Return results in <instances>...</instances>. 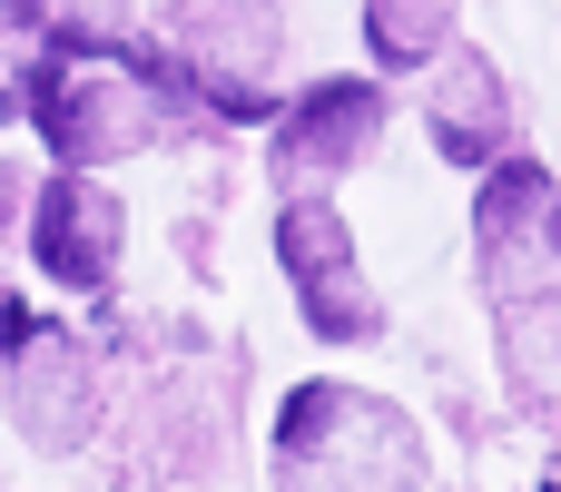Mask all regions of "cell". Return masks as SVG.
Returning <instances> with one entry per match:
<instances>
[{
    "mask_svg": "<svg viewBox=\"0 0 561 492\" xmlns=\"http://www.w3.org/2000/svg\"><path fill=\"white\" fill-rule=\"evenodd\" d=\"M424 434L365 385H296L276 414V492H424Z\"/></svg>",
    "mask_w": 561,
    "mask_h": 492,
    "instance_id": "cell-1",
    "label": "cell"
},
{
    "mask_svg": "<svg viewBox=\"0 0 561 492\" xmlns=\"http://www.w3.org/2000/svg\"><path fill=\"white\" fill-rule=\"evenodd\" d=\"M168 79L187 118H266L276 108V69H286V20L276 10H168Z\"/></svg>",
    "mask_w": 561,
    "mask_h": 492,
    "instance_id": "cell-2",
    "label": "cell"
},
{
    "mask_svg": "<svg viewBox=\"0 0 561 492\" xmlns=\"http://www.w3.org/2000/svg\"><path fill=\"white\" fill-rule=\"evenodd\" d=\"M276 266L296 276L306 335H325V345H375V335H385V296L365 286L335 197H286V207H276Z\"/></svg>",
    "mask_w": 561,
    "mask_h": 492,
    "instance_id": "cell-3",
    "label": "cell"
},
{
    "mask_svg": "<svg viewBox=\"0 0 561 492\" xmlns=\"http://www.w3.org/2000/svg\"><path fill=\"white\" fill-rule=\"evenodd\" d=\"M0 365H10V424H20V444L79 454V444L99 434V414H108V365H99L69 325H30Z\"/></svg>",
    "mask_w": 561,
    "mask_h": 492,
    "instance_id": "cell-4",
    "label": "cell"
},
{
    "mask_svg": "<svg viewBox=\"0 0 561 492\" xmlns=\"http://www.w3.org/2000/svg\"><path fill=\"white\" fill-rule=\"evenodd\" d=\"M375 138H385V89H375V79H316V89L276 118L266 178H276L286 197H325Z\"/></svg>",
    "mask_w": 561,
    "mask_h": 492,
    "instance_id": "cell-5",
    "label": "cell"
},
{
    "mask_svg": "<svg viewBox=\"0 0 561 492\" xmlns=\"http://www.w3.org/2000/svg\"><path fill=\"white\" fill-rule=\"evenodd\" d=\"M20 237H30V266H39L49 286L108 296V286H118V247H128V207H118L99 178H39Z\"/></svg>",
    "mask_w": 561,
    "mask_h": 492,
    "instance_id": "cell-6",
    "label": "cell"
},
{
    "mask_svg": "<svg viewBox=\"0 0 561 492\" xmlns=\"http://www.w3.org/2000/svg\"><path fill=\"white\" fill-rule=\"evenodd\" d=\"M561 207V178L542 158H503L483 168V197H473V256H483V286L513 306V296H542L552 286V256H542V227Z\"/></svg>",
    "mask_w": 561,
    "mask_h": 492,
    "instance_id": "cell-7",
    "label": "cell"
},
{
    "mask_svg": "<svg viewBox=\"0 0 561 492\" xmlns=\"http://www.w3.org/2000/svg\"><path fill=\"white\" fill-rule=\"evenodd\" d=\"M237 434V385L227 365H168L138 404V454H158V473H217Z\"/></svg>",
    "mask_w": 561,
    "mask_h": 492,
    "instance_id": "cell-8",
    "label": "cell"
},
{
    "mask_svg": "<svg viewBox=\"0 0 561 492\" xmlns=\"http://www.w3.org/2000/svg\"><path fill=\"white\" fill-rule=\"evenodd\" d=\"M424 128H434V148H444L454 168H503V158H513V89H503V69L454 39V49L434 59Z\"/></svg>",
    "mask_w": 561,
    "mask_h": 492,
    "instance_id": "cell-9",
    "label": "cell"
},
{
    "mask_svg": "<svg viewBox=\"0 0 561 492\" xmlns=\"http://www.w3.org/2000/svg\"><path fill=\"white\" fill-rule=\"evenodd\" d=\"M493 345H503V385H513V404H523L542 434H561V286L493 306Z\"/></svg>",
    "mask_w": 561,
    "mask_h": 492,
    "instance_id": "cell-10",
    "label": "cell"
},
{
    "mask_svg": "<svg viewBox=\"0 0 561 492\" xmlns=\"http://www.w3.org/2000/svg\"><path fill=\"white\" fill-rule=\"evenodd\" d=\"M454 30H463V20H454L444 0H375V10H365V49H375L385 69H434V59L454 49Z\"/></svg>",
    "mask_w": 561,
    "mask_h": 492,
    "instance_id": "cell-11",
    "label": "cell"
},
{
    "mask_svg": "<svg viewBox=\"0 0 561 492\" xmlns=\"http://www.w3.org/2000/svg\"><path fill=\"white\" fill-rule=\"evenodd\" d=\"M20 69H30V10L0 20V118H20Z\"/></svg>",
    "mask_w": 561,
    "mask_h": 492,
    "instance_id": "cell-12",
    "label": "cell"
},
{
    "mask_svg": "<svg viewBox=\"0 0 561 492\" xmlns=\"http://www.w3.org/2000/svg\"><path fill=\"white\" fill-rule=\"evenodd\" d=\"M20 217H30V178H20V158H0V247L20 237Z\"/></svg>",
    "mask_w": 561,
    "mask_h": 492,
    "instance_id": "cell-13",
    "label": "cell"
},
{
    "mask_svg": "<svg viewBox=\"0 0 561 492\" xmlns=\"http://www.w3.org/2000/svg\"><path fill=\"white\" fill-rule=\"evenodd\" d=\"M20 335H30V316H20V296H0V355H10Z\"/></svg>",
    "mask_w": 561,
    "mask_h": 492,
    "instance_id": "cell-14",
    "label": "cell"
},
{
    "mask_svg": "<svg viewBox=\"0 0 561 492\" xmlns=\"http://www.w3.org/2000/svg\"><path fill=\"white\" fill-rule=\"evenodd\" d=\"M552 492H561V483H552Z\"/></svg>",
    "mask_w": 561,
    "mask_h": 492,
    "instance_id": "cell-15",
    "label": "cell"
}]
</instances>
